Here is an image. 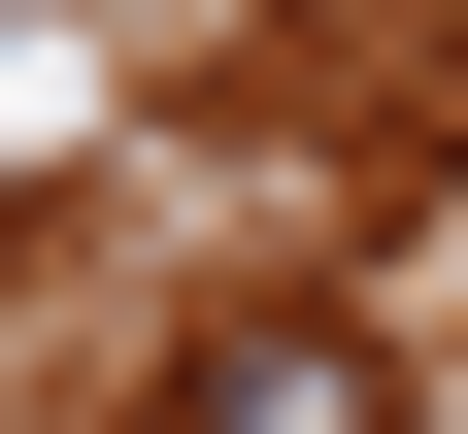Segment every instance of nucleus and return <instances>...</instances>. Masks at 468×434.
<instances>
[{
  "instance_id": "nucleus-1",
  "label": "nucleus",
  "mask_w": 468,
  "mask_h": 434,
  "mask_svg": "<svg viewBox=\"0 0 468 434\" xmlns=\"http://www.w3.org/2000/svg\"><path fill=\"white\" fill-rule=\"evenodd\" d=\"M167 434H401V334H335V301H234V334L167 367Z\"/></svg>"
}]
</instances>
